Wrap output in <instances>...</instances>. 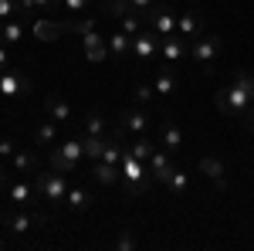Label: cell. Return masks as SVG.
Listing matches in <instances>:
<instances>
[{
  "label": "cell",
  "instance_id": "836d02e7",
  "mask_svg": "<svg viewBox=\"0 0 254 251\" xmlns=\"http://www.w3.org/2000/svg\"><path fill=\"white\" fill-rule=\"evenodd\" d=\"M116 248L119 251H132V248H136V238H132L129 231H119L116 234Z\"/></svg>",
  "mask_w": 254,
  "mask_h": 251
},
{
  "label": "cell",
  "instance_id": "5bb4252c",
  "mask_svg": "<svg viewBox=\"0 0 254 251\" xmlns=\"http://www.w3.org/2000/svg\"><path fill=\"white\" fill-rule=\"evenodd\" d=\"M200 173L210 176V180H214V187L220 193L227 190V167H224V160H220V156H200Z\"/></svg>",
  "mask_w": 254,
  "mask_h": 251
},
{
  "label": "cell",
  "instance_id": "7a4b0ae2",
  "mask_svg": "<svg viewBox=\"0 0 254 251\" xmlns=\"http://www.w3.org/2000/svg\"><path fill=\"white\" fill-rule=\"evenodd\" d=\"M224 55V38L220 34H200V38H193L190 41V58L200 65V72L203 75H210L214 72V65H217V58Z\"/></svg>",
  "mask_w": 254,
  "mask_h": 251
},
{
  "label": "cell",
  "instance_id": "4dcf8cb0",
  "mask_svg": "<svg viewBox=\"0 0 254 251\" xmlns=\"http://www.w3.org/2000/svg\"><path fill=\"white\" fill-rule=\"evenodd\" d=\"M142 14H126V17L119 20V24H122V27H119V31H126V34H139V31H142Z\"/></svg>",
  "mask_w": 254,
  "mask_h": 251
},
{
  "label": "cell",
  "instance_id": "7c38bea8",
  "mask_svg": "<svg viewBox=\"0 0 254 251\" xmlns=\"http://www.w3.org/2000/svg\"><path fill=\"white\" fill-rule=\"evenodd\" d=\"M207 31V20H203V14L200 10H183L180 17H176V34H183L187 41L200 38Z\"/></svg>",
  "mask_w": 254,
  "mask_h": 251
},
{
  "label": "cell",
  "instance_id": "d4e9b609",
  "mask_svg": "<svg viewBox=\"0 0 254 251\" xmlns=\"http://www.w3.org/2000/svg\"><path fill=\"white\" fill-rule=\"evenodd\" d=\"M10 170H14V173H34V170H38V153H31V150H20V153H14V160H10Z\"/></svg>",
  "mask_w": 254,
  "mask_h": 251
},
{
  "label": "cell",
  "instance_id": "603a6c76",
  "mask_svg": "<svg viewBox=\"0 0 254 251\" xmlns=\"http://www.w3.org/2000/svg\"><path fill=\"white\" fill-rule=\"evenodd\" d=\"M64 31H75V24H48V20H34V38L41 41H55Z\"/></svg>",
  "mask_w": 254,
  "mask_h": 251
},
{
  "label": "cell",
  "instance_id": "d6986e66",
  "mask_svg": "<svg viewBox=\"0 0 254 251\" xmlns=\"http://www.w3.org/2000/svg\"><path fill=\"white\" fill-rule=\"evenodd\" d=\"M109 55H112V58H129L132 61V34H126V31L109 34Z\"/></svg>",
  "mask_w": 254,
  "mask_h": 251
},
{
  "label": "cell",
  "instance_id": "6da1fadb",
  "mask_svg": "<svg viewBox=\"0 0 254 251\" xmlns=\"http://www.w3.org/2000/svg\"><path fill=\"white\" fill-rule=\"evenodd\" d=\"M214 105L224 112V116H248L254 105V82L251 72H237L234 82L227 88H220L214 95Z\"/></svg>",
  "mask_w": 254,
  "mask_h": 251
},
{
  "label": "cell",
  "instance_id": "ab89813d",
  "mask_svg": "<svg viewBox=\"0 0 254 251\" xmlns=\"http://www.w3.org/2000/svg\"><path fill=\"white\" fill-rule=\"evenodd\" d=\"M7 65H10V51L0 44V68H7Z\"/></svg>",
  "mask_w": 254,
  "mask_h": 251
},
{
  "label": "cell",
  "instance_id": "ba28073f",
  "mask_svg": "<svg viewBox=\"0 0 254 251\" xmlns=\"http://www.w3.org/2000/svg\"><path fill=\"white\" fill-rule=\"evenodd\" d=\"M159 34L156 31H149V27H142L139 34H132V61H146V65H153L159 58Z\"/></svg>",
  "mask_w": 254,
  "mask_h": 251
},
{
  "label": "cell",
  "instance_id": "7402d4cb",
  "mask_svg": "<svg viewBox=\"0 0 254 251\" xmlns=\"http://www.w3.org/2000/svg\"><path fill=\"white\" fill-rule=\"evenodd\" d=\"M126 146H129V150H126V153H129V156H136L139 163H149V156L156 153V146H159V143H153L149 136L142 133V136H139V139H136V143H126Z\"/></svg>",
  "mask_w": 254,
  "mask_h": 251
},
{
  "label": "cell",
  "instance_id": "4316f807",
  "mask_svg": "<svg viewBox=\"0 0 254 251\" xmlns=\"http://www.w3.org/2000/svg\"><path fill=\"white\" fill-rule=\"evenodd\" d=\"M55 139H58V122H55V119L41 122L38 129H34V146H48V143H55Z\"/></svg>",
  "mask_w": 254,
  "mask_h": 251
},
{
  "label": "cell",
  "instance_id": "2e32d148",
  "mask_svg": "<svg viewBox=\"0 0 254 251\" xmlns=\"http://www.w3.org/2000/svg\"><path fill=\"white\" fill-rule=\"evenodd\" d=\"M92 180H95V183H102V187H119L122 173H119V167H116V163L95 160V163H92Z\"/></svg>",
  "mask_w": 254,
  "mask_h": 251
},
{
  "label": "cell",
  "instance_id": "d590c367",
  "mask_svg": "<svg viewBox=\"0 0 254 251\" xmlns=\"http://www.w3.org/2000/svg\"><path fill=\"white\" fill-rule=\"evenodd\" d=\"M24 3V10H31V7H58L61 0H20Z\"/></svg>",
  "mask_w": 254,
  "mask_h": 251
},
{
  "label": "cell",
  "instance_id": "e575fe53",
  "mask_svg": "<svg viewBox=\"0 0 254 251\" xmlns=\"http://www.w3.org/2000/svg\"><path fill=\"white\" fill-rule=\"evenodd\" d=\"M14 153H17V143L10 136H3L0 139V160H14Z\"/></svg>",
  "mask_w": 254,
  "mask_h": 251
},
{
  "label": "cell",
  "instance_id": "9c48e42d",
  "mask_svg": "<svg viewBox=\"0 0 254 251\" xmlns=\"http://www.w3.org/2000/svg\"><path fill=\"white\" fill-rule=\"evenodd\" d=\"M64 176H68V173H58V170H51V173H41V176H38V193L48 200V204H64V193H68Z\"/></svg>",
  "mask_w": 254,
  "mask_h": 251
},
{
  "label": "cell",
  "instance_id": "277c9868",
  "mask_svg": "<svg viewBox=\"0 0 254 251\" xmlns=\"http://www.w3.org/2000/svg\"><path fill=\"white\" fill-rule=\"evenodd\" d=\"M81 156H85L81 139H68V143H61V146L51 150V170H58V173H75Z\"/></svg>",
  "mask_w": 254,
  "mask_h": 251
},
{
  "label": "cell",
  "instance_id": "f546056e",
  "mask_svg": "<svg viewBox=\"0 0 254 251\" xmlns=\"http://www.w3.org/2000/svg\"><path fill=\"white\" fill-rule=\"evenodd\" d=\"M85 133L88 136H105V116H102V112H88V119H85Z\"/></svg>",
  "mask_w": 254,
  "mask_h": 251
},
{
  "label": "cell",
  "instance_id": "1f68e13d",
  "mask_svg": "<svg viewBox=\"0 0 254 251\" xmlns=\"http://www.w3.org/2000/svg\"><path fill=\"white\" fill-rule=\"evenodd\" d=\"M20 10H24V3H20V0H0V20L17 17Z\"/></svg>",
  "mask_w": 254,
  "mask_h": 251
},
{
  "label": "cell",
  "instance_id": "f35d334b",
  "mask_svg": "<svg viewBox=\"0 0 254 251\" xmlns=\"http://www.w3.org/2000/svg\"><path fill=\"white\" fill-rule=\"evenodd\" d=\"M10 183H14V180H10V170H7V167H0V190H7Z\"/></svg>",
  "mask_w": 254,
  "mask_h": 251
},
{
  "label": "cell",
  "instance_id": "9a60e30c",
  "mask_svg": "<svg viewBox=\"0 0 254 251\" xmlns=\"http://www.w3.org/2000/svg\"><path fill=\"white\" fill-rule=\"evenodd\" d=\"M34 193H38V183H31V180H14V183L7 187V197H10L14 207H31Z\"/></svg>",
  "mask_w": 254,
  "mask_h": 251
},
{
  "label": "cell",
  "instance_id": "7bdbcfd3",
  "mask_svg": "<svg viewBox=\"0 0 254 251\" xmlns=\"http://www.w3.org/2000/svg\"><path fill=\"white\" fill-rule=\"evenodd\" d=\"M251 82H254V75H251Z\"/></svg>",
  "mask_w": 254,
  "mask_h": 251
},
{
  "label": "cell",
  "instance_id": "83f0119b",
  "mask_svg": "<svg viewBox=\"0 0 254 251\" xmlns=\"http://www.w3.org/2000/svg\"><path fill=\"white\" fill-rule=\"evenodd\" d=\"M126 14H136L129 0H105V17H116V20H122Z\"/></svg>",
  "mask_w": 254,
  "mask_h": 251
},
{
  "label": "cell",
  "instance_id": "e0dca14e",
  "mask_svg": "<svg viewBox=\"0 0 254 251\" xmlns=\"http://www.w3.org/2000/svg\"><path fill=\"white\" fill-rule=\"evenodd\" d=\"M159 146L170 150V153H176V150L183 146V129H180L176 122H170V119L159 122Z\"/></svg>",
  "mask_w": 254,
  "mask_h": 251
},
{
  "label": "cell",
  "instance_id": "60d3db41",
  "mask_svg": "<svg viewBox=\"0 0 254 251\" xmlns=\"http://www.w3.org/2000/svg\"><path fill=\"white\" fill-rule=\"evenodd\" d=\"M244 129H248V133H254V105H251V112L244 116Z\"/></svg>",
  "mask_w": 254,
  "mask_h": 251
},
{
  "label": "cell",
  "instance_id": "52a82bcc",
  "mask_svg": "<svg viewBox=\"0 0 254 251\" xmlns=\"http://www.w3.org/2000/svg\"><path fill=\"white\" fill-rule=\"evenodd\" d=\"M0 224L10 234H27V231H34V228H44L48 217L44 214H34V211H10V214L0 217Z\"/></svg>",
  "mask_w": 254,
  "mask_h": 251
},
{
  "label": "cell",
  "instance_id": "8fae6325",
  "mask_svg": "<svg viewBox=\"0 0 254 251\" xmlns=\"http://www.w3.org/2000/svg\"><path fill=\"white\" fill-rule=\"evenodd\" d=\"M190 55V41L183 38V34H170V38L159 41V58L170 61V65H180V61Z\"/></svg>",
  "mask_w": 254,
  "mask_h": 251
},
{
  "label": "cell",
  "instance_id": "5b68a950",
  "mask_svg": "<svg viewBox=\"0 0 254 251\" xmlns=\"http://www.w3.org/2000/svg\"><path fill=\"white\" fill-rule=\"evenodd\" d=\"M34 92V85H31V78L17 72V68H0V95L7 98H27Z\"/></svg>",
  "mask_w": 254,
  "mask_h": 251
},
{
  "label": "cell",
  "instance_id": "ac0fdd59",
  "mask_svg": "<svg viewBox=\"0 0 254 251\" xmlns=\"http://www.w3.org/2000/svg\"><path fill=\"white\" fill-rule=\"evenodd\" d=\"M153 88H156V95H173L176 92V72H173L170 61H163L156 68V85Z\"/></svg>",
  "mask_w": 254,
  "mask_h": 251
},
{
  "label": "cell",
  "instance_id": "3957f363",
  "mask_svg": "<svg viewBox=\"0 0 254 251\" xmlns=\"http://www.w3.org/2000/svg\"><path fill=\"white\" fill-rule=\"evenodd\" d=\"M146 129H149V109H146V105H136V109H126V112L119 116L116 133H112V136L126 146L129 136H142Z\"/></svg>",
  "mask_w": 254,
  "mask_h": 251
},
{
  "label": "cell",
  "instance_id": "44dd1931",
  "mask_svg": "<svg viewBox=\"0 0 254 251\" xmlns=\"http://www.w3.org/2000/svg\"><path fill=\"white\" fill-rule=\"evenodd\" d=\"M112 143V136H81V150H85V156L95 163V160H102V153H105V146Z\"/></svg>",
  "mask_w": 254,
  "mask_h": 251
},
{
  "label": "cell",
  "instance_id": "cb8c5ba5",
  "mask_svg": "<svg viewBox=\"0 0 254 251\" xmlns=\"http://www.w3.org/2000/svg\"><path fill=\"white\" fill-rule=\"evenodd\" d=\"M64 204H68L75 214H85L88 207H92V197H88V190H85V187H68V193H64Z\"/></svg>",
  "mask_w": 254,
  "mask_h": 251
},
{
  "label": "cell",
  "instance_id": "f1b7e54d",
  "mask_svg": "<svg viewBox=\"0 0 254 251\" xmlns=\"http://www.w3.org/2000/svg\"><path fill=\"white\" fill-rule=\"evenodd\" d=\"M166 187H170L176 197H183V193L190 190V173H183V170H173V176L166 180Z\"/></svg>",
  "mask_w": 254,
  "mask_h": 251
},
{
  "label": "cell",
  "instance_id": "b9f144b4",
  "mask_svg": "<svg viewBox=\"0 0 254 251\" xmlns=\"http://www.w3.org/2000/svg\"><path fill=\"white\" fill-rule=\"evenodd\" d=\"M190 3H200V0H190Z\"/></svg>",
  "mask_w": 254,
  "mask_h": 251
},
{
  "label": "cell",
  "instance_id": "484cf974",
  "mask_svg": "<svg viewBox=\"0 0 254 251\" xmlns=\"http://www.w3.org/2000/svg\"><path fill=\"white\" fill-rule=\"evenodd\" d=\"M20 38H24V24L17 17L0 20V44H17Z\"/></svg>",
  "mask_w": 254,
  "mask_h": 251
},
{
  "label": "cell",
  "instance_id": "d6a6232c",
  "mask_svg": "<svg viewBox=\"0 0 254 251\" xmlns=\"http://www.w3.org/2000/svg\"><path fill=\"white\" fill-rule=\"evenodd\" d=\"M153 95H156V88H153V85H136V105H149Z\"/></svg>",
  "mask_w": 254,
  "mask_h": 251
},
{
  "label": "cell",
  "instance_id": "8992f818",
  "mask_svg": "<svg viewBox=\"0 0 254 251\" xmlns=\"http://www.w3.org/2000/svg\"><path fill=\"white\" fill-rule=\"evenodd\" d=\"M146 27L149 31H156L159 38H170V34H176V14L173 7H166V3H153L149 10H146Z\"/></svg>",
  "mask_w": 254,
  "mask_h": 251
},
{
  "label": "cell",
  "instance_id": "30bf717a",
  "mask_svg": "<svg viewBox=\"0 0 254 251\" xmlns=\"http://www.w3.org/2000/svg\"><path fill=\"white\" fill-rule=\"evenodd\" d=\"M81 48H85V58L92 65H105L109 61V38H102L95 27L81 34Z\"/></svg>",
  "mask_w": 254,
  "mask_h": 251
},
{
  "label": "cell",
  "instance_id": "74e56055",
  "mask_svg": "<svg viewBox=\"0 0 254 251\" xmlns=\"http://www.w3.org/2000/svg\"><path fill=\"white\" fill-rule=\"evenodd\" d=\"M129 3H132V10H136V14H142V17H146V10H149L156 0H129Z\"/></svg>",
  "mask_w": 254,
  "mask_h": 251
},
{
  "label": "cell",
  "instance_id": "8d00e7d4",
  "mask_svg": "<svg viewBox=\"0 0 254 251\" xmlns=\"http://www.w3.org/2000/svg\"><path fill=\"white\" fill-rule=\"evenodd\" d=\"M61 3H64V10H88L92 0H61Z\"/></svg>",
  "mask_w": 254,
  "mask_h": 251
},
{
  "label": "cell",
  "instance_id": "4fadbf2b",
  "mask_svg": "<svg viewBox=\"0 0 254 251\" xmlns=\"http://www.w3.org/2000/svg\"><path fill=\"white\" fill-rule=\"evenodd\" d=\"M146 170L153 176V183H163L166 187V180L173 176V163H170V150H156V153L149 156V163H146Z\"/></svg>",
  "mask_w": 254,
  "mask_h": 251
},
{
  "label": "cell",
  "instance_id": "ffe728a7",
  "mask_svg": "<svg viewBox=\"0 0 254 251\" xmlns=\"http://www.w3.org/2000/svg\"><path fill=\"white\" fill-rule=\"evenodd\" d=\"M44 112H48V119H55V122H68L71 119V105L61 95H48L44 98Z\"/></svg>",
  "mask_w": 254,
  "mask_h": 251
}]
</instances>
